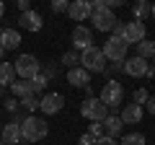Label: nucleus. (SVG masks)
<instances>
[{
  "label": "nucleus",
  "instance_id": "nucleus-1",
  "mask_svg": "<svg viewBox=\"0 0 155 145\" xmlns=\"http://www.w3.org/2000/svg\"><path fill=\"white\" fill-rule=\"evenodd\" d=\"M47 135H49V124H47V119L36 117V114L21 119V140H26V143H41Z\"/></svg>",
  "mask_w": 155,
  "mask_h": 145
},
{
  "label": "nucleus",
  "instance_id": "nucleus-2",
  "mask_svg": "<svg viewBox=\"0 0 155 145\" xmlns=\"http://www.w3.org/2000/svg\"><path fill=\"white\" fill-rule=\"evenodd\" d=\"M91 21H93L96 31H111V29L116 26L119 18L114 16V11L106 8L104 0H93V3H91Z\"/></svg>",
  "mask_w": 155,
  "mask_h": 145
},
{
  "label": "nucleus",
  "instance_id": "nucleus-3",
  "mask_svg": "<svg viewBox=\"0 0 155 145\" xmlns=\"http://www.w3.org/2000/svg\"><path fill=\"white\" fill-rule=\"evenodd\" d=\"M80 67L85 72H104L106 70V57L98 47H88L80 52Z\"/></svg>",
  "mask_w": 155,
  "mask_h": 145
},
{
  "label": "nucleus",
  "instance_id": "nucleus-4",
  "mask_svg": "<svg viewBox=\"0 0 155 145\" xmlns=\"http://www.w3.org/2000/svg\"><path fill=\"white\" fill-rule=\"evenodd\" d=\"M98 101L106 106V109H114V106H119L124 101V88H122V83L119 80H106L104 83V88H101V96H98Z\"/></svg>",
  "mask_w": 155,
  "mask_h": 145
},
{
  "label": "nucleus",
  "instance_id": "nucleus-5",
  "mask_svg": "<svg viewBox=\"0 0 155 145\" xmlns=\"http://www.w3.org/2000/svg\"><path fill=\"white\" fill-rule=\"evenodd\" d=\"M13 67H16V75L21 80H34L39 72H41V65H39V60L34 55H21L13 62Z\"/></svg>",
  "mask_w": 155,
  "mask_h": 145
},
{
  "label": "nucleus",
  "instance_id": "nucleus-6",
  "mask_svg": "<svg viewBox=\"0 0 155 145\" xmlns=\"http://www.w3.org/2000/svg\"><path fill=\"white\" fill-rule=\"evenodd\" d=\"M127 42L119 39V36H109V42H106L104 47H101V52H104L106 60H111L114 65H122L124 60H127Z\"/></svg>",
  "mask_w": 155,
  "mask_h": 145
},
{
  "label": "nucleus",
  "instance_id": "nucleus-7",
  "mask_svg": "<svg viewBox=\"0 0 155 145\" xmlns=\"http://www.w3.org/2000/svg\"><path fill=\"white\" fill-rule=\"evenodd\" d=\"M80 114H83L85 119H91V122H104V119L109 117V109H106L98 99H91L88 96V99L80 104Z\"/></svg>",
  "mask_w": 155,
  "mask_h": 145
},
{
  "label": "nucleus",
  "instance_id": "nucleus-8",
  "mask_svg": "<svg viewBox=\"0 0 155 145\" xmlns=\"http://www.w3.org/2000/svg\"><path fill=\"white\" fill-rule=\"evenodd\" d=\"M122 39L127 42V44H140L142 39H147V26H145L142 21H127L124 23Z\"/></svg>",
  "mask_w": 155,
  "mask_h": 145
},
{
  "label": "nucleus",
  "instance_id": "nucleus-9",
  "mask_svg": "<svg viewBox=\"0 0 155 145\" xmlns=\"http://www.w3.org/2000/svg\"><path fill=\"white\" fill-rule=\"evenodd\" d=\"M122 70L127 72L129 78H147V72H150V62L142 60V57H129V60L122 62Z\"/></svg>",
  "mask_w": 155,
  "mask_h": 145
},
{
  "label": "nucleus",
  "instance_id": "nucleus-10",
  "mask_svg": "<svg viewBox=\"0 0 155 145\" xmlns=\"http://www.w3.org/2000/svg\"><path fill=\"white\" fill-rule=\"evenodd\" d=\"M65 106V96L57 93V91H52V93H44L41 99H39V112H44L47 117L49 114H57Z\"/></svg>",
  "mask_w": 155,
  "mask_h": 145
},
{
  "label": "nucleus",
  "instance_id": "nucleus-11",
  "mask_svg": "<svg viewBox=\"0 0 155 145\" xmlns=\"http://www.w3.org/2000/svg\"><path fill=\"white\" fill-rule=\"evenodd\" d=\"M72 44H75V49H88V47H93V34H91L88 26H83V23H78L75 29H72Z\"/></svg>",
  "mask_w": 155,
  "mask_h": 145
},
{
  "label": "nucleus",
  "instance_id": "nucleus-12",
  "mask_svg": "<svg viewBox=\"0 0 155 145\" xmlns=\"http://www.w3.org/2000/svg\"><path fill=\"white\" fill-rule=\"evenodd\" d=\"M0 140H3V145H18L21 143V122H5L3 124V130H0Z\"/></svg>",
  "mask_w": 155,
  "mask_h": 145
},
{
  "label": "nucleus",
  "instance_id": "nucleus-13",
  "mask_svg": "<svg viewBox=\"0 0 155 145\" xmlns=\"http://www.w3.org/2000/svg\"><path fill=\"white\" fill-rule=\"evenodd\" d=\"M67 16L72 21H88L91 18V3L88 0H72L70 8H67Z\"/></svg>",
  "mask_w": 155,
  "mask_h": 145
},
{
  "label": "nucleus",
  "instance_id": "nucleus-14",
  "mask_svg": "<svg viewBox=\"0 0 155 145\" xmlns=\"http://www.w3.org/2000/svg\"><path fill=\"white\" fill-rule=\"evenodd\" d=\"M67 83L75 86V88H91V72H85L83 67H70L67 70Z\"/></svg>",
  "mask_w": 155,
  "mask_h": 145
},
{
  "label": "nucleus",
  "instance_id": "nucleus-15",
  "mask_svg": "<svg viewBox=\"0 0 155 145\" xmlns=\"http://www.w3.org/2000/svg\"><path fill=\"white\" fill-rule=\"evenodd\" d=\"M18 23H21L26 31H41V26H44V21H41V16H39L36 11H26V13H21Z\"/></svg>",
  "mask_w": 155,
  "mask_h": 145
},
{
  "label": "nucleus",
  "instance_id": "nucleus-16",
  "mask_svg": "<svg viewBox=\"0 0 155 145\" xmlns=\"http://www.w3.org/2000/svg\"><path fill=\"white\" fill-rule=\"evenodd\" d=\"M119 119H122V124H137L140 119H142V106H137V104H124Z\"/></svg>",
  "mask_w": 155,
  "mask_h": 145
},
{
  "label": "nucleus",
  "instance_id": "nucleus-17",
  "mask_svg": "<svg viewBox=\"0 0 155 145\" xmlns=\"http://www.w3.org/2000/svg\"><path fill=\"white\" fill-rule=\"evenodd\" d=\"M18 44H21V34L16 29H3L0 31V47L3 49H16Z\"/></svg>",
  "mask_w": 155,
  "mask_h": 145
},
{
  "label": "nucleus",
  "instance_id": "nucleus-18",
  "mask_svg": "<svg viewBox=\"0 0 155 145\" xmlns=\"http://www.w3.org/2000/svg\"><path fill=\"white\" fill-rule=\"evenodd\" d=\"M101 124H104V132L109 135V137H114V140L119 137V135H122V130H124L122 119H119V117H111V114H109V117H106Z\"/></svg>",
  "mask_w": 155,
  "mask_h": 145
},
{
  "label": "nucleus",
  "instance_id": "nucleus-19",
  "mask_svg": "<svg viewBox=\"0 0 155 145\" xmlns=\"http://www.w3.org/2000/svg\"><path fill=\"white\" fill-rule=\"evenodd\" d=\"M16 80V67L13 62H0V88L3 86H11Z\"/></svg>",
  "mask_w": 155,
  "mask_h": 145
},
{
  "label": "nucleus",
  "instance_id": "nucleus-20",
  "mask_svg": "<svg viewBox=\"0 0 155 145\" xmlns=\"http://www.w3.org/2000/svg\"><path fill=\"white\" fill-rule=\"evenodd\" d=\"M11 91L16 96H21V99H26V96H34V88H31V80H13L11 83Z\"/></svg>",
  "mask_w": 155,
  "mask_h": 145
},
{
  "label": "nucleus",
  "instance_id": "nucleus-21",
  "mask_svg": "<svg viewBox=\"0 0 155 145\" xmlns=\"http://www.w3.org/2000/svg\"><path fill=\"white\" fill-rule=\"evenodd\" d=\"M137 57H142V60H153V57H155V42L142 39L137 44Z\"/></svg>",
  "mask_w": 155,
  "mask_h": 145
},
{
  "label": "nucleus",
  "instance_id": "nucleus-22",
  "mask_svg": "<svg viewBox=\"0 0 155 145\" xmlns=\"http://www.w3.org/2000/svg\"><path fill=\"white\" fill-rule=\"evenodd\" d=\"M132 13H134V21H145V18L150 16V3H134L132 5Z\"/></svg>",
  "mask_w": 155,
  "mask_h": 145
},
{
  "label": "nucleus",
  "instance_id": "nucleus-23",
  "mask_svg": "<svg viewBox=\"0 0 155 145\" xmlns=\"http://www.w3.org/2000/svg\"><path fill=\"white\" fill-rule=\"evenodd\" d=\"M119 145H147L145 143V135L142 132H129V135H124L122 137V143Z\"/></svg>",
  "mask_w": 155,
  "mask_h": 145
},
{
  "label": "nucleus",
  "instance_id": "nucleus-24",
  "mask_svg": "<svg viewBox=\"0 0 155 145\" xmlns=\"http://www.w3.org/2000/svg\"><path fill=\"white\" fill-rule=\"evenodd\" d=\"M31 88H34V93H36V91H44V88H47V75H44V72H39L36 78L31 80Z\"/></svg>",
  "mask_w": 155,
  "mask_h": 145
},
{
  "label": "nucleus",
  "instance_id": "nucleus-25",
  "mask_svg": "<svg viewBox=\"0 0 155 145\" xmlns=\"http://www.w3.org/2000/svg\"><path fill=\"white\" fill-rule=\"evenodd\" d=\"M62 62H65V65H70V67H78L80 55H78V52H65V55H62Z\"/></svg>",
  "mask_w": 155,
  "mask_h": 145
},
{
  "label": "nucleus",
  "instance_id": "nucleus-26",
  "mask_svg": "<svg viewBox=\"0 0 155 145\" xmlns=\"http://www.w3.org/2000/svg\"><path fill=\"white\" fill-rule=\"evenodd\" d=\"M21 104L26 106L28 112H36V109H39V99H36V96H26V99H21Z\"/></svg>",
  "mask_w": 155,
  "mask_h": 145
},
{
  "label": "nucleus",
  "instance_id": "nucleus-27",
  "mask_svg": "<svg viewBox=\"0 0 155 145\" xmlns=\"http://www.w3.org/2000/svg\"><path fill=\"white\" fill-rule=\"evenodd\" d=\"M147 99H150V93H147L145 88H137V91H134V104H137V106L147 104Z\"/></svg>",
  "mask_w": 155,
  "mask_h": 145
},
{
  "label": "nucleus",
  "instance_id": "nucleus-28",
  "mask_svg": "<svg viewBox=\"0 0 155 145\" xmlns=\"http://www.w3.org/2000/svg\"><path fill=\"white\" fill-rule=\"evenodd\" d=\"M67 8H70L67 0H54V3H52V11L54 13H67Z\"/></svg>",
  "mask_w": 155,
  "mask_h": 145
},
{
  "label": "nucleus",
  "instance_id": "nucleus-29",
  "mask_svg": "<svg viewBox=\"0 0 155 145\" xmlns=\"http://www.w3.org/2000/svg\"><path fill=\"white\" fill-rule=\"evenodd\" d=\"M88 135H93L96 140L104 137V124H101V122H93V124H91V132H88Z\"/></svg>",
  "mask_w": 155,
  "mask_h": 145
},
{
  "label": "nucleus",
  "instance_id": "nucleus-30",
  "mask_svg": "<svg viewBox=\"0 0 155 145\" xmlns=\"http://www.w3.org/2000/svg\"><path fill=\"white\" fill-rule=\"evenodd\" d=\"M96 145H119V143H116L114 137H109V135H104V137H98V140H96Z\"/></svg>",
  "mask_w": 155,
  "mask_h": 145
},
{
  "label": "nucleus",
  "instance_id": "nucleus-31",
  "mask_svg": "<svg viewBox=\"0 0 155 145\" xmlns=\"http://www.w3.org/2000/svg\"><path fill=\"white\" fill-rule=\"evenodd\" d=\"M80 145H96V137H93V135H88V132H85L83 137H80Z\"/></svg>",
  "mask_w": 155,
  "mask_h": 145
},
{
  "label": "nucleus",
  "instance_id": "nucleus-32",
  "mask_svg": "<svg viewBox=\"0 0 155 145\" xmlns=\"http://www.w3.org/2000/svg\"><path fill=\"white\" fill-rule=\"evenodd\" d=\"M18 11H21V13L31 11V3H28V0H18Z\"/></svg>",
  "mask_w": 155,
  "mask_h": 145
},
{
  "label": "nucleus",
  "instance_id": "nucleus-33",
  "mask_svg": "<svg viewBox=\"0 0 155 145\" xmlns=\"http://www.w3.org/2000/svg\"><path fill=\"white\" fill-rule=\"evenodd\" d=\"M147 112L155 117V96H150V99H147Z\"/></svg>",
  "mask_w": 155,
  "mask_h": 145
},
{
  "label": "nucleus",
  "instance_id": "nucleus-34",
  "mask_svg": "<svg viewBox=\"0 0 155 145\" xmlns=\"http://www.w3.org/2000/svg\"><path fill=\"white\" fill-rule=\"evenodd\" d=\"M5 106H8V109H11V112H13V109H16L18 104H16V99H8V101H5Z\"/></svg>",
  "mask_w": 155,
  "mask_h": 145
},
{
  "label": "nucleus",
  "instance_id": "nucleus-35",
  "mask_svg": "<svg viewBox=\"0 0 155 145\" xmlns=\"http://www.w3.org/2000/svg\"><path fill=\"white\" fill-rule=\"evenodd\" d=\"M5 16V5H3V3H0V18Z\"/></svg>",
  "mask_w": 155,
  "mask_h": 145
},
{
  "label": "nucleus",
  "instance_id": "nucleus-36",
  "mask_svg": "<svg viewBox=\"0 0 155 145\" xmlns=\"http://www.w3.org/2000/svg\"><path fill=\"white\" fill-rule=\"evenodd\" d=\"M150 16L155 18V3H153V5H150Z\"/></svg>",
  "mask_w": 155,
  "mask_h": 145
},
{
  "label": "nucleus",
  "instance_id": "nucleus-37",
  "mask_svg": "<svg viewBox=\"0 0 155 145\" xmlns=\"http://www.w3.org/2000/svg\"><path fill=\"white\" fill-rule=\"evenodd\" d=\"M3 57H5V49H3V47H0V60H3Z\"/></svg>",
  "mask_w": 155,
  "mask_h": 145
},
{
  "label": "nucleus",
  "instance_id": "nucleus-38",
  "mask_svg": "<svg viewBox=\"0 0 155 145\" xmlns=\"http://www.w3.org/2000/svg\"><path fill=\"white\" fill-rule=\"evenodd\" d=\"M153 70H155V57H153Z\"/></svg>",
  "mask_w": 155,
  "mask_h": 145
},
{
  "label": "nucleus",
  "instance_id": "nucleus-39",
  "mask_svg": "<svg viewBox=\"0 0 155 145\" xmlns=\"http://www.w3.org/2000/svg\"><path fill=\"white\" fill-rule=\"evenodd\" d=\"M0 130H3V122H0Z\"/></svg>",
  "mask_w": 155,
  "mask_h": 145
},
{
  "label": "nucleus",
  "instance_id": "nucleus-40",
  "mask_svg": "<svg viewBox=\"0 0 155 145\" xmlns=\"http://www.w3.org/2000/svg\"><path fill=\"white\" fill-rule=\"evenodd\" d=\"M0 96H3V88H0Z\"/></svg>",
  "mask_w": 155,
  "mask_h": 145
},
{
  "label": "nucleus",
  "instance_id": "nucleus-41",
  "mask_svg": "<svg viewBox=\"0 0 155 145\" xmlns=\"http://www.w3.org/2000/svg\"><path fill=\"white\" fill-rule=\"evenodd\" d=\"M0 145H3V140H0Z\"/></svg>",
  "mask_w": 155,
  "mask_h": 145
},
{
  "label": "nucleus",
  "instance_id": "nucleus-42",
  "mask_svg": "<svg viewBox=\"0 0 155 145\" xmlns=\"http://www.w3.org/2000/svg\"><path fill=\"white\" fill-rule=\"evenodd\" d=\"M0 31H3V29H0Z\"/></svg>",
  "mask_w": 155,
  "mask_h": 145
}]
</instances>
